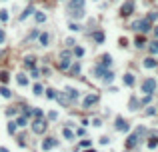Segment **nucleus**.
Returning a JSON list of instances; mask_svg holds the SVG:
<instances>
[{
	"mask_svg": "<svg viewBox=\"0 0 158 152\" xmlns=\"http://www.w3.org/2000/svg\"><path fill=\"white\" fill-rule=\"evenodd\" d=\"M8 132H10V134L16 132V122H10V124H8Z\"/></svg>",
	"mask_w": 158,
	"mask_h": 152,
	"instance_id": "33",
	"label": "nucleus"
},
{
	"mask_svg": "<svg viewBox=\"0 0 158 152\" xmlns=\"http://www.w3.org/2000/svg\"><path fill=\"white\" fill-rule=\"evenodd\" d=\"M68 30H72V32H78V30H80V26H78V24H74V22H70V24H68Z\"/></svg>",
	"mask_w": 158,
	"mask_h": 152,
	"instance_id": "31",
	"label": "nucleus"
},
{
	"mask_svg": "<svg viewBox=\"0 0 158 152\" xmlns=\"http://www.w3.org/2000/svg\"><path fill=\"white\" fill-rule=\"evenodd\" d=\"M132 28L134 30H140V32H148L150 28H152V22H150L148 18H142V20H136L134 24H132Z\"/></svg>",
	"mask_w": 158,
	"mask_h": 152,
	"instance_id": "2",
	"label": "nucleus"
},
{
	"mask_svg": "<svg viewBox=\"0 0 158 152\" xmlns=\"http://www.w3.org/2000/svg\"><path fill=\"white\" fill-rule=\"evenodd\" d=\"M92 38H94V42L102 44V42H104V32H102V30H96V32L92 34Z\"/></svg>",
	"mask_w": 158,
	"mask_h": 152,
	"instance_id": "13",
	"label": "nucleus"
},
{
	"mask_svg": "<svg viewBox=\"0 0 158 152\" xmlns=\"http://www.w3.org/2000/svg\"><path fill=\"white\" fill-rule=\"evenodd\" d=\"M150 52H152V54H158V40H154V42L150 44Z\"/></svg>",
	"mask_w": 158,
	"mask_h": 152,
	"instance_id": "24",
	"label": "nucleus"
},
{
	"mask_svg": "<svg viewBox=\"0 0 158 152\" xmlns=\"http://www.w3.org/2000/svg\"><path fill=\"white\" fill-rule=\"evenodd\" d=\"M58 66L62 68V70H66V68L70 66V50H62V52H60V60H58Z\"/></svg>",
	"mask_w": 158,
	"mask_h": 152,
	"instance_id": "4",
	"label": "nucleus"
},
{
	"mask_svg": "<svg viewBox=\"0 0 158 152\" xmlns=\"http://www.w3.org/2000/svg\"><path fill=\"white\" fill-rule=\"evenodd\" d=\"M0 94L4 96V98H10V90L6 88V86H2V88H0Z\"/></svg>",
	"mask_w": 158,
	"mask_h": 152,
	"instance_id": "27",
	"label": "nucleus"
},
{
	"mask_svg": "<svg viewBox=\"0 0 158 152\" xmlns=\"http://www.w3.org/2000/svg\"><path fill=\"white\" fill-rule=\"evenodd\" d=\"M0 152H8V150H6V148H0Z\"/></svg>",
	"mask_w": 158,
	"mask_h": 152,
	"instance_id": "46",
	"label": "nucleus"
},
{
	"mask_svg": "<svg viewBox=\"0 0 158 152\" xmlns=\"http://www.w3.org/2000/svg\"><path fill=\"white\" fill-rule=\"evenodd\" d=\"M146 18H148L150 22H154V20H158V10H154V12H150V14L146 16Z\"/></svg>",
	"mask_w": 158,
	"mask_h": 152,
	"instance_id": "23",
	"label": "nucleus"
},
{
	"mask_svg": "<svg viewBox=\"0 0 158 152\" xmlns=\"http://www.w3.org/2000/svg\"><path fill=\"white\" fill-rule=\"evenodd\" d=\"M72 74H78V72H80V62H76V64H72Z\"/></svg>",
	"mask_w": 158,
	"mask_h": 152,
	"instance_id": "30",
	"label": "nucleus"
},
{
	"mask_svg": "<svg viewBox=\"0 0 158 152\" xmlns=\"http://www.w3.org/2000/svg\"><path fill=\"white\" fill-rule=\"evenodd\" d=\"M156 62H158V60H156Z\"/></svg>",
	"mask_w": 158,
	"mask_h": 152,
	"instance_id": "48",
	"label": "nucleus"
},
{
	"mask_svg": "<svg viewBox=\"0 0 158 152\" xmlns=\"http://www.w3.org/2000/svg\"><path fill=\"white\" fill-rule=\"evenodd\" d=\"M86 152H94V150H86Z\"/></svg>",
	"mask_w": 158,
	"mask_h": 152,
	"instance_id": "47",
	"label": "nucleus"
},
{
	"mask_svg": "<svg viewBox=\"0 0 158 152\" xmlns=\"http://www.w3.org/2000/svg\"><path fill=\"white\" fill-rule=\"evenodd\" d=\"M4 38H6V36H4V30L0 28V42H4Z\"/></svg>",
	"mask_w": 158,
	"mask_h": 152,
	"instance_id": "44",
	"label": "nucleus"
},
{
	"mask_svg": "<svg viewBox=\"0 0 158 152\" xmlns=\"http://www.w3.org/2000/svg\"><path fill=\"white\" fill-rule=\"evenodd\" d=\"M62 96L68 100V102H72V100H76V98H78V90H74V88H66Z\"/></svg>",
	"mask_w": 158,
	"mask_h": 152,
	"instance_id": "9",
	"label": "nucleus"
},
{
	"mask_svg": "<svg viewBox=\"0 0 158 152\" xmlns=\"http://www.w3.org/2000/svg\"><path fill=\"white\" fill-rule=\"evenodd\" d=\"M124 84L126 86H134V76L132 74H124Z\"/></svg>",
	"mask_w": 158,
	"mask_h": 152,
	"instance_id": "19",
	"label": "nucleus"
},
{
	"mask_svg": "<svg viewBox=\"0 0 158 152\" xmlns=\"http://www.w3.org/2000/svg\"><path fill=\"white\" fill-rule=\"evenodd\" d=\"M36 36H38V30H32V32H30V36H28V38H36Z\"/></svg>",
	"mask_w": 158,
	"mask_h": 152,
	"instance_id": "43",
	"label": "nucleus"
},
{
	"mask_svg": "<svg viewBox=\"0 0 158 152\" xmlns=\"http://www.w3.org/2000/svg\"><path fill=\"white\" fill-rule=\"evenodd\" d=\"M102 78H104V82H112V80H114V74H112L110 70H104V74H102Z\"/></svg>",
	"mask_w": 158,
	"mask_h": 152,
	"instance_id": "18",
	"label": "nucleus"
},
{
	"mask_svg": "<svg viewBox=\"0 0 158 152\" xmlns=\"http://www.w3.org/2000/svg\"><path fill=\"white\" fill-rule=\"evenodd\" d=\"M34 64H36V58L34 56H26L24 58V66L26 68H34Z\"/></svg>",
	"mask_w": 158,
	"mask_h": 152,
	"instance_id": "15",
	"label": "nucleus"
},
{
	"mask_svg": "<svg viewBox=\"0 0 158 152\" xmlns=\"http://www.w3.org/2000/svg\"><path fill=\"white\" fill-rule=\"evenodd\" d=\"M16 82H18L20 86H26V84H28V78H26V74L20 72V74H16Z\"/></svg>",
	"mask_w": 158,
	"mask_h": 152,
	"instance_id": "14",
	"label": "nucleus"
},
{
	"mask_svg": "<svg viewBox=\"0 0 158 152\" xmlns=\"http://www.w3.org/2000/svg\"><path fill=\"white\" fill-rule=\"evenodd\" d=\"M32 12H34V6H28V8H26V10H24V12H22V14H20V20L28 18V16L32 14Z\"/></svg>",
	"mask_w": 158,
	"mask_h": 152,
	"instance_id": "17",
	"label": "nucleus"
},
{
	"mask_svg": "<svg viewBox=\"0 0 158 152\" xmlns=\"http://www.w3.org/2000/svg\"><path fill=\"white\" fill-rule=\"evenodd\" d=\"M58 146V140L56 138H46V140H42V150H52V148H56Z\"/></svg>",
	"mask_w": 158,
	"mask_h": 152,
	"instance_id": "8",
	"label": "nucleus"
},
{
	"mask_svg": "<svg viewBox=\"0 0 158 152\" xmlns=\"http://www.w3.org/2000/svg\"><path fill=\"white\" fill-rule=\"evenodd\" d=\"M46 128H48V124L44 122L42 118H36V120H34V122H32V130H34V132H36V134H42V132H44V130H46Z\"/></svg>",
	"mask_w": 158,
	"mask_h": 152,
	"instance_id": "7",
	"label": "nucleus"
},
{
	"mask_svg": "<svg viewBox=\"0 0 158 152\" xmlns=\"http://www.w3.org/2000/svg\"><path fill=\"white\" fill-rule=\"evenodd\" d=\"M108 142H110V140H108V136H102V138H100V144H108Z\"/></svg>",
	"mask_w": 158,
	"mask_h": 152,
	"instance_id": "42",
	"label": "nucleus"
},
{
	"mask_svg": "<svg viewBox=\"0 0 158 152\" xmlns=\"http://www.w3.org/2000/svg\"><path fill=\"white\" fill-rule=\"evenodd\" d=\"M26 122H28V118H26V116H18V120H16V126H26Z\"/></svg>",
	"mask_w": 158,
	"mask_h": 152,
	"instance_id": "22",
	"label": "nucleus"
},
{
	"mask_svg": "<svg viewBox=\"0 0 158 152\" xmlns=\"http://www.w3.org/2000/svg\"><path fill=\"white\" fill-rule=\"evenodd\" d=\"M62 134H64V138H68V140H72V138H74L72 130H68V128H64V130H62Z\"/></svg>",
	"mask_w": 158,
	"mask_h": 152,
	"instance_id": "25",
	"label": "nucleus"
},
{
	"mask_svg": "<svg viewBox=\"0 0 158 152\" xmlns=\"http://www.w3.org/2000/svg\"><path fill=\"white\" fill-rule=\"evenodd\" d=\"M154 66H156V60H154L152 56H150V58H146V60H144V68H154Z\"/></svg>",
	"mask_w": 158,
	"mask_h": 152,
	"instance_id": "16",
	"label": "nucleus"
},
{
	"mask_svg": "<svg viewBox=\"0 0 158 152\" xmlns=\"http://www.w3.org/2000/svg\"><path fill=\"white\" fill-rule=\"evenodd\" d=\"M8 72H0V82H8Z\"/></svg>",
	"mask_w": 158,
	"mask_h": 152,
	"instance_id": "32",
	"label": "nucleus"
},
{
	"mask_svg": "<svg viewBox=\"0 0 158 152\" xmlns=\"http://www.w3.org/2000/svg\"><path fill=\"white\" fill-rule=\"evenodd\" d=\"M146 114H148V116H152V114H156V108H154V106H150V108L146 110Z\"/></svg>",
	"mask_w": 158,
	"mask_h": 152,
	"instance_id": "40",
	"label": "nucleus"
},
{
	"mask_svg": "<svg viewBox=\"0 0 158 152\" xmlns=\"http://www.w3.org/2000/svg\"><path fill=\"white\" fill-rule=\"evenodd\" d=\"M154 36H156V38H158V28H154Z\"/></svg>",
	"mask_w": 158,
	"mask_h": 152,
	"instance_id": "45",
	"label": "nucleus"
},
{
	"mask_svg": "<svg viewBox=\"0 0 158 152\" xmlns=\"http://www.w3.org/2000/svg\"><path fill=\"white\" fill-rule=\"evenodd\" d=\"M38 38H40V44H42V46H48V40H50V36H48L46 32H42Z\"/></svg>",
	"mask_w": 158,
	"mask_h": 152,
	"instance_id": "20",
	"label": "nucleus"
},
{
	"mask_svg": "<svg viewBox=\"0 0 158 152\" xmlns=\"http://www.w3.org/2000/svg\"><path fill=\"white\" fill-rule=\"evenodd\" d=\"M92 124H94V126H102V120L100 118H94V120H92Z\"/></svg>",
	"mask_w": 158,
	"mask_h": 152,
	"instance_id": "41",
	"label": "nucleus"
},
{
	"mask_svg": "<svg viewBox=\"0 0 158 152\" xmlns=\"http://www.w3.org/2000/svg\"><path fill=\"white\" fill-rule=\"evenodd\" d=\"M74 54H76V56H82V54H84V50H82L80 46H76V48H74Z\"/></svg>",
	"mask_w": 158,
	"mask_h": 152,
	"instance_id": "38",
	"label": "nucleus"
},
{
	"mask_svg": "<svg viewBox=\"0 0 158 152\" xmlns=\"http://www.w3.org/2000/svg\"><path fill=\"white\" fill-rule=\"evenodd\" d=\"M48 118H50V120H56L58 118V112H54V110H52V112H48Z\"/></svg>",
	"mask_w": 158,
	"mask_h": 152,
	"instance_id": "39",
	"label": "nucleus"
},
{
	"mask_svg": "<svg viewBox=\"0 0 158 152\" xmlns=\"http://www.w3.org/2000/svg\"><path fill=\"white\" fill-rule=\"evenodd\" d=\"M130 110H138V100L130 98Z\"/></svg>",
	"mask_w": 158,
	"mask_h": 152,
	"instance_id": "26",
	"label": "nucleus"
},
{
	"mask_svg": "<svg viewBox=\"0 0 158 152\" xmlns=\"http://www.w3.org/2000/svg\"><path fill=\"white\" fill-rule=\"evenodd\" d=\"M32 114L36 116V118H42V110H40V108H34V110H32Z\"/></svg>",
	"mask_w": 158,
	"mask_h": 152,
	"instance_id": "35",
	"label": "nucleus"
},
{
	"mask_svg": "<svg viewBox=\"0 0 158 152\" xmlns=\"http://www.w3.org/2000/svg\"><path fill=\"white\" fill-rule=\"evenodd\" d=\"M34 12H36V10H34ZM34 18H36V22H44V20H46V14H42V12H36V14H34Z\"/></svg>",
	"mask_w": 158,
	"mask_h": 152,
	"instance_id": "21",
	"label": "nucleus"
},
{
	"mask_svg": "<svg viewBox=\"0 0 158 152\" xmlns=\"http://www.w3.org/2000/svg\"><path fill=\"white\" fill-rule=\"evenodd\" d=\"M34 94H42V84H34Z\"/></svg>",
	"mask_w": 158,
	"mask_h": 152,
	"instance_id": "34",
	"label": "nucleus"
},
{
	"mask_svg": "<svg viewBox=\"0 0 158 152\" xmlns=\"http://www.w3.org/2000/svg\"><path fill=\"white\" fill-rule=\"evenodd\" d=\"M80 146H82V148H90V146H92V142H90V140H82Z\"/></svg>",
	"mask_w": 158,
	"mask_h": 152,
	"instance_id": "36",
	"label": "nucleus"
},
{
	"mask_svg": "<svg viewBox=\"0 0 158 152\" xmlns=\"http://www.w3.org/2000/svg\"><path fill=\"white\" fill-rule=\"evenodd\" d=\"M134 12V0H126L124 4L120 6V14L122 16H130Z\"/></svg>",
	"mask_w": 158,
	"mask_h": 152,
	"instance_id": "5",
	"label": "nucleus"
},
{
	"mask_svg": "<svg viewBox=\"0 0 158 152\" xmlns=\"http://www.w3.org/2000/svg\"><path fill=\"white\" fill-rule=\"evenodd\" d=\"M46 96H48V98H50V100H54V98H56L58 94H56V92L52 90V88H48V90H46Z\"/></svg>",
	"mask_w": 158,
	"mask_h": 152,
	"instance_id": "28",
	"label": "nucleus"
},
{
	"mask_svg": "<svg viewBox=\"0 0 158 152\" xmlns=\"http://www.w3.org/2000/svg\"><path fill=\"white\" fill-rule=\"evenodd\" d=\"M0 20H8V12L6 10H0Z\"/></svg>",
	"mask_w": 158,
	"mask_h": 152,
	"instance_id": "37",
	"label": "nucleus"
},
{
	"mask_svg": "<svg viewBox=\"0 0 158 152\" xmlns=\"http://www.w3.org/2000/svg\"><path fill=\"white\" fill-rule=\"evenodd\" d=\"M68 14L74 18H84V0H70L68 2Z\"/></svg>",
	"mask_w": 158,
	"mask_h": 152,
	"instance_id": "1",
	"label": "nucleus"
},
{
	"mask_svg": "<svg viewBox=\"0 0 158 152\" xmlns=\"http://www.w3.org/2000/svg\"><path fill=\"white\" fill-rule=\"evenodd\" d=\"M96 102H98V94H88L86 98H84V108H90Z\"/></svg>",
	"mask_w": 158,
	"mask_h": 152,
	"instance_id": "10",
	"label": "nucleus"
},
{
	"mask_svg": "<svg viewBox=\"0 0 158 152\" xmlns=\"http://www.w3.org/2000/svg\"><path fill=\"white\" fill-rule=\"evenodd\" d=\"M144 44H146V40H144V36H138V38H136V46H138V48H142Z\"/></svg>",
	"mask_w": 158,
	"mask_h": 152,
	"instance_id": "29",
	"label": "nucleus"
},
{
	"mask_svg": "<svg viewBox=\"0 0 158 152\" xmlns=\"http://www.w3.org/2000/svg\"><path fill=\"white\" fill-rule=\"evenodd\" d=\"M144 132H146L144 128H138L134 134H130L128 140H126V146H128V148H134V146H136V142H138V136H140V134H144Z\"/></svg>",
	"mask_w": 158,
	"mask_h": 152,
	"instance_id": "6",
	"label": "nucleus"
},
{
	"mask_svg": "<svg viewBox=\"0 0 158 152\" xmlns=\"http://www.w3.org/2000/svg\"><path fill=\"white\" fill-rule=\"evenodd\" d=\"M154 90H156V80H154V78H146V80L142 82V92L152 96Z\"/></svg>",
	"mask_w": 158,
	"mask_h": 152,
	"instance_id": "3",
	"label": "nucleus"
},
{
	"mask_svg": "<svg viewBox=\"0 0 158 152\" xmlns=\"http://www.w3.org/2000/svg\"><path fill=\"white\" fill-rule=\"evenodd\" d=\"M112 64V56L110 54H104V56L100 58V66H104V68H108Z\"/></svg>",
	"mask_w": 158,
	"mask_h": 152,
	"instance_id": "12",
	"label": "nucleus"
},
{
	"mask_svg": "<svg viewBox=\"0 0 158 152\" xmlns=\"http://www.w3.org/2000/svg\"><path fill=\"white\" fill-rule=\"evenodd\" d=\"M116 130H128V122H126L124 118H116Z\"/></svg>",
	"mask_w": 158,
	"mask_h": 152,
	"instance_id": "11",
	"label": "nucleus"
}]
</instances>
